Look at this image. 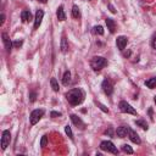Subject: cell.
<instances>
[{"mask_svg": "<svg viewBox=\"0 0 156 156\" xmlns=\"http://www.w3.org/2000/svg\"><path fill=\"white\" fill-rule=\"evenodd\" d=\"M21 20H22L23 23L29 22V21L32 20V13H30V11H29V10H23V11L21 12Z\"/></svg>", "mask_w": 156, "mask_h": 156, "instance_id": "5bb4252c", "label": "cell"}, {"mask_svg": "<svg viewBox=\"0 0 156 156\" xmlns=\"http://www.w3.org/2000/svg\"><path fill=\"white\" fill-rule=\"evenodd\" d=\"M65 132H66V134L69 136V139L73 140V133H72V129H71V127H69L68 124L65 127Z\"/></svg>", "mask_w": 156, "mask_h": 156, "instance_id": "d4e9b609", "label": "cell"}, {"mask_svg": "<svg viewBox=\"0 0 156 156\" xmlns=\"http://www.w3.org/2000/svg\"><path fill=\"white\" fill-rule=\"evenodd\" d=\"M35 96H37V94H35V93H30V95H29V98H30V99H29V100H30L32 102H33V101H35Z\"/></svg>", "mask_w": 156, "mask_h": 156, "instance_id": "1f68e13d", "label": "cell"}, {"mask_svg": "<svg viewBox=\"0 0 156 156\" xmlns=\"http://www.w3.org/2000/svg\"><path fill=\"white\" fill-rule=\"evenodd\" d=\"M72 16H73V18L80 17V11H79V7L77 5H73V7H72Z\"/></svg>", "mask_w": 156, "mask_h": 156, "instance_id": "ffe728a7", "label": "cell"}, {"mask_svg": "<svg viewBox=\"0 0 156 156\" xmlns=\"http://www.w3.org/2000/svg\"><path fill=\"white\" fill-rule=\"evenodd\" d=\"M46 144H48V136L46 135H43L41 136V140H40V146L41 147H45Z\"/></svg>", "mask_w": 156, "mask_h": 156, "instance_id": "484cf974", "label": "cell"}, {"mask_svg": "<svg viewBox=\"0 0 156 156\" xmlns=\"http://www.w3.org/2000/svg\"><path fill=\"white\" fill-rule=\"evenodd\" d=\"M108 7H110V10H111V12H113V13L116 12V10H115V7H113L112 5H108Z\"/></svg>", "mask_w": 156, "mask_h": 156, "instance_id": "d6a6232c", "label": "cell"}, {"mask_svg": "<svg viewBox=\"0 0 156 156\" xmlns=\"http://www.w3.org/2000/svg\"><path fill=\"white\" fill-rule=\"evenodd\" d=\"M101 88H102V90H104V93L106 94V95H111L112 93H113V84H112V82L110 80V79H104V82H102V84H101Z\"/></svg>", "mask_w": 156, "mask_h": 156, "instance_id": "8992f818", "label": "cell"}, {"mask_svg": "<svg viewBox=\"0 0 156 156\" xmlns=\"http://www.w3.org/2000/svg\"><path fill=\"white\" fill-rule=\"evenodd\" d=\"M127 43H128V38L124 37V35H119V37L116 39V45H117V48H118L121 51L124 50V48L127 46Z\"/></svg>", "mask_w": 156, "mask_h": 156, "instance_id": "ba28073f", "label": "cell"}, {"mask_svg": "<svg viewBox=\"0 0 156 156\" xmlns=\"http://www.w3.org/2000/svg\"><path fill=\"white\" fill-rule=\"evenodd\" d=\"M44 110L43 108H37V110H33L32 112H30V116H29V121H30V124L32 126H34V124H37L38 122H39V119L44 116Z\"/></svg>", "mask_w": 156, "mask_h": 156, "instance_id": "3957f363", "label": "cell"}, {"mask_svg": "<svg viewBox=\"0 0 156 156\" xmlns=\"http://www.w3.org/2000/svg\"><path fill=\"white\" fill-rule=\"evenodd\" d=\"M106 66H107V60L102 56H94L90 60V67L94 71H100Z\"/></svg>", "mask_w": 156, "mask_h": 156, "instance_id": "7a4b0ae2", "label": "cell"}, {"mask_svg": "<svg viewBox=\"0 0 156 156\" xmlns=\"http://www.w3.org/2000/svg\"><path fill=\"white\" fill-rule=\"evenodd\" d=\"M43 17H44V12H43V10H37V12H35V17H34V29H38V28H39V26L41 24Z\"/></svg>", "mask_w": 156, "mask_h": 156, "instance_id": "9c48e42d", "label": "cell"}, {"mask_svg": "<svg viewBox=\"0 0 156 156\" xmlns=\"http://www.w3.org/2000/svg\"><path fill=\"white\" fill-rule=\"evenodd\" d=\"M56 16H57V20L58 21H65L66 20V15H65V11H63V6H58L57 11H56Z\"/></svg>", "mask_w": 156, "mask_h": 156, "instance_id": "2e32d148", "label": "cell"}, {"mask_svg": "<svg viewBox=\"0 0 156 156\" xmlns=\"http://www.w3.org/2000/svg\"><path fill=\"white\" fill-rule=\"evenodd\" d=\"M22 44H23L22 40H16V41H13V46H15V48H20Z\"/></svg>", "mask_w": 156, "mask_h": 156, "instance_id": "f546056e", "label": "cell"}, {"mask_svg": "<svg viewBox=\"0 0 156 156\" xmlns=\"http://www.w3.org/2000/svg\"><path fill=\"white\" fill-rule=\"evenodd\" d=\"M128 136H129V139H130V141H133L134 144H140L141 143V140H140V138H139V135L133 130V129H128Z\"/></svg>", "mask_w": 156, "mask_h": 156, "instance_id": "4fadbf2b", "label": "cell"}, {"mask_svg": "<svg viewBox=\"0 0 156 156\" xmlns=\"http://www.w3.org/2000/svg\"><path fill=\"white\" fill-rule=\"evenodd\" d=\"M154 101H155V104H156V95L154 96Z\"/></svg>", "mask_w": 156, "mask_h": 156, "instance_id": "e575fe53", "label": "cell"}, {"mask_svg": "<svg viewBox=\"0 0 156 156\" xmlns=\"http://www.w3.org/2000/svg\"><path fill=\"white\" fill-rule=\"evenodd\" d=\"M105 22H106V26H107V29L110 30V33H115V30H116V23H115V21L112 18H106Z\"/></svg>", "mask_w": 156, "mask_h": 156, "instance_id": "9a60e30c", "label": "cell"}, {"mask_svg": "<svg viewBox=\"0 0 156 156\" xmlns=\"http://www.w3.org/2000/svg\"><path fill=\"white\" fill-rule=\"evenodd\" d=\"M4 22H5V15H4V13H1V15H0V26H2V24H4Z\"/></svg>", "mask_w": 156, "mask_h": 156, "instance_id": "4dcf8cb0", "label": "cell"}, {"mask_svg": "<svg viewBox=\"0 0 156 156\" xmlns=\"http://www.w3.org/2000/svg\"><path fill=\"white\" fill-rule=\"evenodd\" d=\"M122 151H123V152H127V154H133V152H134L133 149H132L128 144H123V145H122Z\"/></svg>", "mask_w": 156, "mask_h": 156, "instance_id": "603a6c76", "label": "cell"}, {"mask_svg": "<svg viewBox=\"0 0 156 156\" xmlns=\"http://www.w3.org/2000/svg\"><path fill=\"white\" fill-rule=\"evenodd\" d=\"M50 84H51V88L54 91H58L60 90V87H58V83L56 80V78H51L50 79Z\"/></svg>", "mask_w": 156, "mask_h": 156, "instance_id": "44dd1931", "label": "cell"}, {"mask_svg": "<svg viewBox=\"0 0 156 156\" xmlns=\"http://www.w3.org/2000/svg\"><path fill=\"white\" fill-rule=\"evenodd\" d=\"M84 98H85V94L80 88H73L68 93H66V99L72 106H77L82 104Z\"/></svg>", "mask_w": 156, "mask_h": 156, "instance_id": "6da1fadb", "label": "cell"}, {"mask_svg": "<svg viewBox=\"0 0 156 156\" xmlns=\"http://www.w3.org/2000/svg\"><path fill=\"white\" fill-rule=\"evenodd\" d=\"M151 46H152L154 49H156V34H154V37H152V39H151Z\"/></svg>", "mask_w": 156, "mask_h": 156, "instance_id": "f1b7e54d", "label": "cell"}, {"mask_svg": "<svg viewBox=\"0 0 156 156\" xmlns=\"http://www.w3.org/2000/svg\"><path fill=\"white\" fill-rule=\"evenodd\" d=\"M100 149L104 150V151H108V152H112V154H118V149L115 146V144L110 140H104L101 141L100 144Z\"/></svg>", "mask_w": 156, "mask_h": 156, "instance_id": "277c9868", "label": "cell"}, {"mask_svg": "<svg viewBox=\"0 0 156 156\" xmlns=\"http://www.w3.org/2000/svg\"><path fill=\"white\" fill-rule=\"evenodd\" d=\"M96 105L100 107V110H101V111H104V112H108V108H107L105 105H102L101 102H96Z\"/></svg>", "mask_w": 156, "mask_h": 156, "instance_id": "4316f807", "label": "cell"}, {"mask_svg": "<svg viewBox=\"0 0 156 156\" xmlns=\"http://www.w3.org/2000/svg\"><path fill=\"white\" fill-rule=\"evenodd\" d=\"M2 43H4V45H5V49L7 50V51H11V48H12V45H13V43L10 40V38H9V35H7V33H2Z\"/></svg>", "mask_w": 156, "mask_h": 156, "instance_id": "8fae6325", "label": "cell"}, {"mask_svg": "<svg viewBox=\"0 0 156 156\" xmlns=\"http://www.w3.org/2000/svg\"><path fill=\"white\" fill-rule=\"evenodd\" d=\"M145 85H146L147 88H150V89H154V88L156 87V77H152V78L145 80Z\"/></svg>", "mask_w": 156, "mask_h": 156, "instance_id": "d6986e66", "label": "cell"}, {"mask_svg": "<svg viewBox=\"0 0 156 156\" xmlns=\"http://www.w3.org/2000/svg\"><path fill=\"white\" fill-rule=\"evenodd\" d=\"M93 29H94L93 32H94L95 34H99V35H102V34H104V28H102L101 26H96V27H94Z\"/></svg>", "mask_w": 156, "mask_h": 156, "instance_id": "cb8c5ba5", "label": "cell"}, {"mask_svg": "<svg viewBox=\"0 0 156 156\" xmlns=\"http://www.w3.org/2000/svg\"><path fill=\"white\" fill-rule=\"evenodd\" d=\"M50 116H51L52 118H55V117H60V116H61V112H57V111H51Z\"/></svg>", "mask_w": 156, "mask_h": 156, "instance_id": "83f0119b", "label": "cell"}, {"mask_svg": "<svg viewBox=\"0 0 156 156\" xmlns=\"http://www.w3.org/2000/svg\"><path fill=\"white\" fill-rule=\"evenodd\" d=\"M118 107H119V110H121V112H123V113H130V115H136V110L134 108V107H132L127 101H124V100H122V101H119V105H118Z\"/></svg>", "mask_w": 156, "mask_h": 156, "instance_id": "5b68a950", "label": "cell"}, {"mask_svg": "<svg viewBox=\"0 0 156 156\" xmlns=\"http://www.w3.org/2000/svg\"><path fill=\"white\" fill-rule=\"evenodd\" d=\"M38 1H40V2H43V4H45L48 0H38Z\"/></svg>", "mask_w": 156, "mask_h": 156, "instance_id": "836d02e7", "label": "cell"}, {"mask_svg": "<svg viewBox=\"0 0 156 156\" xmlns=\"http://www.w3.org/2000/svg\"><path fill=\"white\" fill-rule=\"evenodd\" d=\"M69 117H71V119H72L73 124H76V126H77V128H79V129H84V128H85V123H84V122H83V121H82L77 115H73V113H72Z\"/></svg>", "mask_w": 156, "mask_h": 156, "instance_id": "30bf717a", "label": "cell"}, {"mask_svg": "<svg viewBox=\"0 0 156 156\" xmlns=\"http://www.w3.org/2000/svg\"><path fill=\"white\" fill-rule=\"evenodd\" d=\"M135 123H136V126H139V127H141L144 130H147V128H149V126H147V123L144 121V119H138V121H135Z\"/></svg>", "mask_w": 156, "mask_h": 156, "instance_id": "7402d4cb", "label": "cell"}, {"mask_svg": "<svg viewBox=\"0 0 156 156\" xmlns=\"http://www.w3.org/2000/svg\"><path fill=\"white\" fill-rule=\"evenodd\" d=\"M69 83H71V72L66 71L63 73V77H62V84L63 85H68Z\"/></svg>", "mask_w": 156, "mask_h": 156, "instance_id": "e0dca14e", "label": "cell"}, {"mask_svg": "<svg viewBox=\"0 0 156 156\" xmlns=\"http://www.w3.org/2000/svg\"><path fill=\"white\" fill-rule=\"evenodd\" d=\"M10 140H11V133H10V130L6 129L2 132V135H1V149L2 150H5L9 146Z\"/></svg>", "mask_w": 156, "mask_h": 156, "instance_id": "52a82bcc", "label": "cell"}, {"mask_svg": "<svg viewBox=\"0 0 156 156\" xmlns=\"http://www.w3.org/2000/svg\"><path fill=\"white\" fill-rule=\"evenodd\" d=\"M128 129H129L128 126H121V127H118L117 130H116L117 136H118V138H124V136H127V135H128Z\"/></svg>", "mask_w": 156, "mask_h": 156, "instance_id": "7c38bea8", "label": "cell"}, {"mask_svg": "<svg viewBox=\"0 0 156 156\" xmlns=\"http://www.w3.org/2000/svg\"><path fill=\"white\" fill-rule=\"evenodd\" d=\"M61 51L62 52H66L67 50H68V41H67V38L63 35L62 37V39H61Z\"/></svg>", "mask_w": 156, "mask_h": 156, "instance_id": "ac0fdd59", "label": "cell"}]
</instances>
